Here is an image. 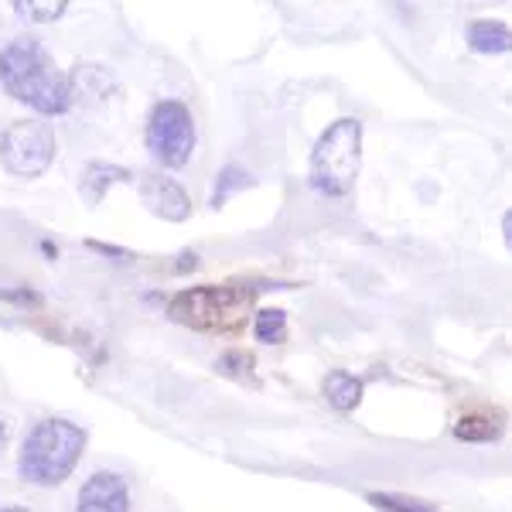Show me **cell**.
Listing matches in <instances>:
<instances>
[{
	"instance_id": "cell-4",
	"label": "cell",
	"mask_w": 512,
	"mask_h": 512,
	"mask_svg": "<svg viewBox=\"0 0 512 512\" xmlns=\"http://www.w3.org/2000/svg\"><path fill=\"white\" fill-rule=\"evenodd\" d=\"M362 158L359 120H335L311 151V188L325 198H345L352 192Z\"/></svg>"
},
{
	"instance_id": "cell-10",
	"label": "cell",
	"mask_w": 512,
	"mask_h": 512,
	"mask_svg": "<svg viewBox=\"0 0 512 512\" xmlns=\"http://www.w3.org/2000/svg\"><path fill=\"white\" fill-rule=\"evenodd\" d=\"M468 45L485 55H502L509 52V28L502 21H475L468 28Z\"/></svg>"
},
{
	"instance_id": "cell-13",
	"label": "cell",
	"mask_w": 512,
	"mask_h": 512,
	"mask_svg": "<svg viewBox=\"0 0 512 512\" xmlns=\"http://www.w3.org/2000/svg\"><path fill=\"white\" fill-rule=\"evenodd\" d=\"M284 335H287V315H284V311L267 308V311H260V315H256V338H260V342L280 345V342H284Z\"/></svg>"
},
{
	"instance_id": "cell-9",
	"label": "cell",
	"mask_w": 512,
	"mask_h": 512,
	"mask_svg": "<svg viewBox=\"0 0 512 512\" xmlns=\"http://www.w3.org/2000/svg\"><path fill=\"white\" fill-rule=\"evenodd\" d=\"M502 434V417L495 410H485V414H465L454 424V437L465 444H485L495 441Z\"/></svg>"
},
{
	"instance_id": "cell-16",
	"label": "cell",
	"mask_w": 512,
	"mask_h": 512,
	"mask_svg": "<svg viewBox=\"0 0 512 512\" xmlns=\"http://www.w3.org/2000/svg\"><path fill=\"white\" fill-rule=\"evenodd\" d=\"M369 502H373V506H379L383 512H431V509L420 506V502H414V499H403V495H383V492H376V495H369Z\"/></svg>"
},
{
	"instance_id": "cell-8",
	"label": "cell",
	"mask_w": 512,
	"mask_h": 512,
	"mask_svg": "<svg viewBox=\"0 0 512 512\" xmlns=\"http://www.w3.org/2000/svg\"><path fill=\"white\" fill-rule=\"evenodd\" d=\"M76 512H130V485L117 472H96L79 492Z\"/></svg>"
},
{
	"instance_id": "cell-3",
	"label": "cell",
	"mask_w": 512,
	"mask_h": 512,
	"mask_svg": "<svg viewBox=\"0 0 512 512\" xmlns=\"http://www.w3.org/2000/svg\"><path fill=\"white\" fill-rule=\"evenodd\" d=\"M86 448V431L72 420H45L21 444V475L31 485H59L69 478Z\"/></svg>"
},
{
	"instance_id": "cell-7",
	"label": "cell",
	"mask_w": 512,
	"mask_h": 512,
	"mask_svg": "<svg viewBox=\"0 0 512 512\" xmlns=\"http://www.w3.org/2000/svg\"><path fill=\"white\" fill-rule=\"evenodd\" d=\"M140 195H144V205L164 222H185L192 216V198H188L185 188L178 181L164 178V175H144L140 181Z\"/></svg>"
},
{
	"instance_id": "cell-2",
	"label": "cell",
	"mask_w": 512,
	"mask_h": 512,
	"mask_svg": "<svg viewBox=\"0 0 512 512\" xmlns=\"http://www.w3.org/2000/svg\"><path fill=\"white\" fill-rule=\"evenodd\" d=\"M253 301L250 287H192L171 301V318L202 335H236L250 321Z\"/></svg>"
},
{
	"instance_id": "cell-11",
	"label": "cell",
	"mask_w": 512,
	"mask_h": 512,
	"mask_svg": "<svg viewBox=\"0 0 512 512\" xmlns=\"http://www.w3.org/2000/svg\"><path fill=\"white\" fill-rule=\"evenodd\" d=\"M123 178H130V171L117 168V164L89 161V164H86V171H82L79 188H82V195H86L89 202H96V198H103V195H106V188H110L113 181H123Z\"/></svg>"
},
{
	"instance_id": "cell-18",
	"label": "cell",
	"mask_w": 512,
	"mask_h": 512,
	"mask_svg": "<svg viewBox=\"0 0 512 512\" xmlns=\"http://www.w3.org/2000/svg\"><path fill=\"white\" fill-rule=\"evenodd\" d=\"M0 448H4V427H0Z\"/></svg>"
},
{
	"instance_id": "cell-5",
	"label": "cell",
	"mask_w": 512,
	"mask_h": 512,
	"mask_svg": "<svg viewBox=\"0 0 512 512\" xmlns=\"http://www.w3.org/2000/svg\"><path fill=\"white\" fill-rule=\"evenodd\" d=\"M147 147L164 168H181L195 151V120L185 103L164 99L147 120Z\"/></svg>"
},
{
	"instance_id": "cell-14",
	"label": "cell",
	"mask_w": 512,
	"mask_h": 512,
	"mask_svg": "<svg viewBox=\"0 0 512 512\" xmlns=\"http://www.w3.org/2000/svg\"><path fill=\"white\" fill-rule=\"evenodd\" d=\"M18 14H24L28 21L35 24H45V21H55L65 14V0H52V4H38V0H24L18 4Z\"/></svg>"
},
{
	"instance_id": "cell-15",
	"label": "cell",
	"mask_w": 512,
	"mask_h": 512,
	"mask_svg": "<svg viewBox=\"0 0 512 512\" xmlns=\"http://www.w3.org/2000/svg\"><path fill=\"white\" fill-rule=\"evenodd\" d=\"M250 185H253V175H246L243 168H236V164H229V168H222L219 185H216V205L226 202L233 188H250Z\"/></svg>"
},
{
	"instance_id": "cell-12",
	"label": "cell",
	"mask_w": 512,
	"mask_h": 512,
	"mask_svg": "<svg viewBox=\"0 0 512 512\" xmlns=\"http://www.w3.org/2000/svg\"><path fill=\"white\" fill-rule=\"evenodd\" d=\"M325 396L335 410L349 414V410H355L362 403V383L352 373H332L325 379Z\"/></svg>"
},
{
	"instance_id": "cell-1",
	"label": "cell",
	"mask_w": 512,
	"mask_h": 512,
	"mask_svg": "<svg viewBox=\"0 0 512 512\" xmlns=\"http://www.w3.org/2000/svg\"><path fill=\"white\" fill-rule=\"evenodd\" d=\"M0 86L7 96L45 117H59L72 99L69 79L35 38H18L0 48Z\"/></svg>"
},
{
	"instance_id": "cell-6",
	"label": "cell",
	"mask_w": 512,
	"mask_h": 512,
	"mask_svg": "<svg viewBox=\"0 0 512 512\" xmlns=\"http://www.w3.org/2000/svg\"><path fill=\"white\" fill-rule=\"evenodd\" d=\"M55 158V134L45 120H21L0 137V161L11 175L35 178Z\"/></svg>"
},
{
	"instance_id": "cell-17",
	"label": "cell",
	"mask_w": 512,
	"mask_h": 512,
	"mask_svg": "<svg viewBox=\"0 0 512 512\" xmlns=\"http://www.w3.org/2000/svg\"><path fill=\"white\" fill-rule=\"evenodd\" d=\"M0 512H28V509H21V506H7V509H0Z\"/></svg>"
}]
</instances>
